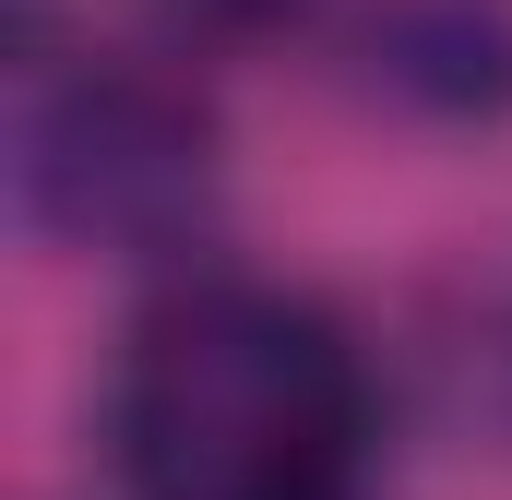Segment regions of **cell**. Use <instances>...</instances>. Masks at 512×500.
<instances>
[{"label": "cell", "mask_w": 512, "mask_h": 500, "mask_svg": "<svg viewBox=\"0 0 512 500\" xmlns=\"http://www.w3.org/2000/svg\"><path fill=\"white\" fill-rule=\"evenodd\" d=\"M12 191L60 250H179L215 215V108L155 60H36L12 108Z\"/></svg>", "instance_id": "cell-2"}, {"label": "cell", "mask_w": 512, "mask_h": 500, "mask_svg": "<svg viewBox=\"0 0 512 500\" xmlns=\"http://www.w3.org/2000/svg\"><path fill=\"white\" fill-rule=\"evenodd\" d=\"M191 36H286V24H310L322 0H167Z\"/></svg>", "instance_id": "cell-4"}, {"label": "cell", "mask_w": 512, "mask_h": 500, "mask_svg": "<svg viewBox=\"0 0 512 500\" xmlns=\"http://www.w3.org/2000/svg\"><path fill=\"white\" fill-rule=\"evenodd\" d=\"M108 453L131 500H358L370 358L274 274H179L120 346Z\"/></svg>", "instance_id": "cell-1"}, {"label": "cell", "mask_w": 512, "mask_h": 500, "mask_svg": "<svg viewBox=\"0 0 512 500\" xmlns=\"http://www.w3.org/2000/svg\"><path fill=\"white\" fill-rule=\"evenodd\" d=\"M346 84L393 120H512V0H358Z\"/></svg>", "instance_id": "cell-3"}]
</instances>
